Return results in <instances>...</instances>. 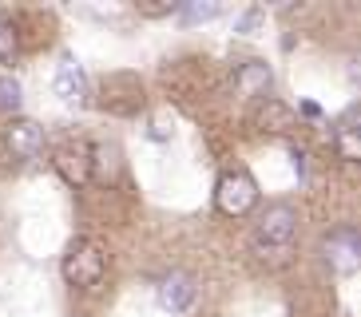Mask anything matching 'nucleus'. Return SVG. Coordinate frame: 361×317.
Returning a JSON list of instances; mask_svg holds the SVG:
<instances>
[{"label": "nucleus", "instance_id": "obj_3", "mask_svg": "<svg viewBox=\"0 0 361 317\" xmlns=\"http://www.w3.org/2000/svg\"><path fill=\"white\" fill-rule=\"evenodd\" d=\"M258 202V182L246 175V170H226L219 179V190H214V206L226 214V218H243L250 214V206Z\"/></svg>", "mask_w": 361, "mask_h": 317}, {"label": "nucleus", "instance_id": "obj_7", "mask_svg": "<svg viewBox=\"0 0 361 317\" xmlns=\"http://www.w3.org/2000/svg\"><path fill=\"white\" fill-rule=\"evenodd\" d=\"M159 306L167 309V313H187L195 302V278L191 274H183V270H175V274H167L159 282Z\"/></svg>", "mask_w": 361, "mask_h": 317}, {"label": "nucleus", "instance_id": "obj_12", "mask_svg": "<svg viewBox=\"0 0 361 317\" xmlns=\"http://www.w3.org/2000/svg\"><path fill=\"white\" fill-rule=\"evenodd\" d=\"M262 127H270V131H290V127H294V111L282 107L278 99H270L266 111H262Z\"/></svg>", "mask_w": 361, "mask_h": 317}, {"label": "nucleus", "instance_id": "obj_16", "mask_svg": "<svg viewBox=\"0 0 361 317\" xmlns=\"http://www.w3.org/2000/svg\"><path fill=\"white\" fill-rule=\"evenodd\" d=\"M139 12L143 16H167V12H175V4H139Z\"/></svg>", "mask_w": 361, "mask_h": 317}, {"label": "nucleus", "instance_id": "obj_11", "mask_svg": "<svg viewBox=\"0 0 361 317\" xmlns=\"http://www.w3.org/2000/svg\"><path fill=\"white\" fill-rule=\"evenodd\" d=\"M219 12H223L219 0H191V4L179 8V16H183V24H207V20H214Z\"/></svg>", "mask_w": 361, "mask_h": 317}, {"label": "nucleus", "instance_id": "obj_10", "mask_svg": "<svg viewBox=\"0 0 361 317\" xmlns=\"http://www.w3.org/2000/svg\"><path fill=\"white\" fill-rule=\"evenodd\" d=\"M334 151H338L345 163H357L361 158V139H357V111H350V116L341 119L338 127H334Z\"/></svg>", "mask_w": 361, "mask_h": 317}, {"label": "nucleus", "instance_id": "obj_8", "mask_svg": "<svg viewBox=\"0 0 361 317\" xmlns=\"http://www.w3.org/2000/svg\"><path fill=\"white\" fill-rule=\"evenodd\" d=\"M87 92V80H84V68L75 63V56H64L60 68H56V95L68 99V104H80Z\"/></svg>", "mask_w": 361, "mask_h": 317}, {"label": "nucleus", "instance_id": "obj_4", "mask_svg": "<svg viewBox=\"0 0 361 317\" xmlns=\"http://www.w3.org/2000/svg\"><path fill=\"white\" fill-rule=\"evenodd\" d=\"M322 254H326V266L334 270V274H341V278H350V274H357V266H361V242H357V230H334L322 242Z\"/></svg>", "mask_w": 361, "mask_h": 317}, {"label": "nucleus", "instance_id": "obj_1", "mask_svg": "<svg viewBox=\"0 0 361 317\" xmlns=\"http://www.w3.org/2000/svg\"><path fill=\"white\" fill-rule=\"evenodd\" d=\"M104 270H107L104 250L92 238H72V246L64 254V282L80 285V290H92V285H99Z\"/></svg>", "mask_w": 361, "mask_h": 317}, {"label": "nucleus", "instance_id": "obj_13", "mask_svg": "<svg viewBox=\"0 0 361 317\" xmlns=\"http://www.w3.org/2000/svg\"><path fill=\"white\" fill-rule=\"evenodd\" d=\"M20 104H24L20 84H16L12 75H0V111H4V116H8V111H20Z\"/></svg>", "mask_w": 361, "mask_h": 317}, {"label": "nucleus", "instance_id": "obj_9", "mask_svg": "<svg viewBox=\"0 0 361 317\" xmlns=\"http://www.w3.org/2000/svg\"><path fill=\"white\" fill-rule=\"evenodd\" d=\"M87 155H92V151H87L84 143H75V147L68 143V147L56 151V167L64 170L68 182H87V167H92V158Z\"/></svg>", "mask_w": 361, "mask_h": 317}, {"label": "nucleus", "instance_id": "obj_5", "mask_svg": "<svg viewBox=\"0 0 361 317\" xmlns=\"http://www.w3.org/2000/svg\"><path fill=\"white\" fill-rule=\"evenodd\" d=\"M231 87H234V95H243V99H258V95H266L274 87V72H270L266 60H243L231 75Z\"/></svg>", "mask_w": 361, "mask_h": 317}, {"label": "nucleus", "instance_id": "obj_14", "mask_svg": "<svg viewBox=\"0 0 361 317\" xmlns=\"http://www.w3.org/2000/svg\"><path fill=\"white\" fill-rule=\"evenodd\" d=\"M16 56V28L8 20H0V63H8Z\"/></svg>", "mask_w": 361, "mask_h": 317}, {"label": "nucleus", "instance_id": "obj_17", "mask_svg": "<svg viewBox=\"0 0 361 317\" xmlns=\"http://www.w3.org/2000/svg\"><path fill=\"white\" fill-rule=\"evenodd\" d=\"M302 116H306V119H322V107L306 99V104H302Z\"/></svg>", "mask_w": 361, "mask_h": 317}, {"label": "nucleus", "instance_id": "obj_15", "mask_svg": "<svg viewBox=\"0 0 361 317\" xmlns=\"http://www.w3.org/2000/svg\"><path fill=\"white\" fill-rule=\"evenodd\" d=\"M262 28V8H246L238 20H234V32H243V36H255Z\"/></svg>", "mask_w": 361, "mask_h": 317}, {"label": "nucleus", "instance_id": "obj_6", "mask_svg": "<svg viewBox=\"0 0 361 317\" xmlns=\"http://www.w3.org/2000/svg\"><path fill=\"white\" fill-rule=\"evenodd\" d=\"M4 147H8L16 158H36L40 147H44L40 123H32V119H12V123L4 127Z\"/></svg>", "mask_w": 361, "mask_h": 317}, {"label": "nucleus", "instance_id": "obj_2", "mask_svg": "<svg viewBox=\"0 0 361 317\" xmlns=\"http://www.w3.org/2000/svg\"><path fill=\"white\" fill-rule=\"evenodd\" d=\"M298 230V214L294 206H286V202H274V206H266V214L258 218L255 226V250L266 254V250H286L290 238H294Z\"/></svg>", "mask_w": 361, "mask_h": 317}]
</instances>
